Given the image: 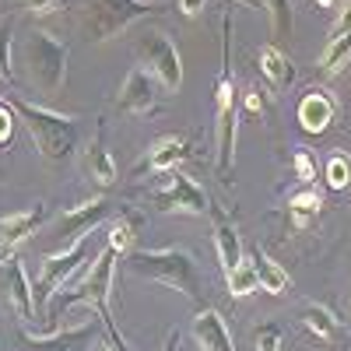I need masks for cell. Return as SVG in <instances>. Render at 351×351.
I'll use <instances>...</instances> for the list:
<instances>
[{"label": "cell", "mask_w": 351, "mask_h": 351, "mask_svg": "<svg viewBox=\"0 0 351 351\" xmlns=\"http://www.w3.org/2000/svg\"><path fill=\"white\" fill-rule=\"evenodd\" d=\"M302 324H306V330H309L316 341H327V344H334V341L341 337V319H337L327 306H316V302H309V306L302 309Z\"/></svg>", "instance_id": "22"}, {"label": "cell", "mask_w": 351, "mask_h": 351, "mask_svg": "<svg viewBox=\"0 0 351 351\" xmlns=\"http://www.w3.org/2000/svg\"><path fill=\"white\" fill-rule=\"evenodd\" d=\"M144 228V215L134 211V208H120V215H116V221L109 225V246L127 256L134 250V239H137V232Z\"/></svg>", "instance_id": "20"}, {"label": "cell", "mask_w": 351, "mask_h": 351, "mask_svg": "<svg viewBox=\"0 0 351 351\" xmlns=\"http://www.w3.org/2000/svg\"><path fill=\"white\" fill-rule=\"evenodd\" d=\"M116 263H120V253H116L112 246L99 250V256H95V260H88V263H84V271H81L67 288H60V291H56V295L46 302V309H43V313H46V324L56 330V319H60L64 309H71V306H95L99 324H102L106 341L112 344V351H134V348L127 344V337L120 334V327H116L112 306H109V299H112Z\"/></svg>", "instance_id": "1"}, {"label": "cell", "mask_w": 351, "mask_h": 351, "mask_svg": "<svg viewBox=\"0 0 351 351\" xmlns=\"http://www.w3.org/2000/svg\"><path fill=\"white\" fill-rule=\"evenodd\" d=\"M14 106L11 102H0V144H8L11 134H14Z\"/></svg>", "instance_id": "33"}, {"label": "cell", "mask_w": 351, "mask_h": 351, "mask_svg": "<svg viewBox=\"0 0 351 351\" xmlns=\"http://www.w3.org/2000/svg\"><path fill=\"white\" fill-rule=\"evenodd\" d=\"M193 337L204 351H236L232 344V330L218 309H197L193 316Z\"/></svg>", "instance_id": "16"}, {"label": "cell", "mask_w": 351, "mask_h": 351, "mask_svg": "<svg viewBox=\"0 0 351 351\" xmlns=\"http://www.w3.org/2000/svg\"><path fill=\"white\" fill-rule=\"evenodd\" d=\"M256 60H260V71H263V77H267L274 88H288L291 81H295V67H291V60L278 49V46H260V53H256Z\"/></svg>", "instance_id": "21"}, {"label": "cell", "mask_w": 351, "mask_h": 351, "mask_svg": "<svg viewBox=\"0 0 351 351\" xmlns=\"http://www.w3.org/2000/svg\"><path fill=\"white\" fill-rule=\"evenodd\" d=\"M186 155H190V144L183 137H162V141L152 144L144 169H148V172H172Z\"/></svg>", "instance_id": "19"}, {"label": "cell", "mask_w": 351, "mask_h": 351, "mask_svg": "<svg viewBox=\"0 0 351 351\" xmlns=\"http://www.w3.org/2000/svg\"><path fill=\"white\" fill-rule=\"evenodd\" d=\"M99 330H102V324H81V327H67V330L56 327V330L46 334V337L21 334L18 341H21L25 351H88V348L95 344Z\"/></svg>", "instance_id": "13"}, {"label": "cell", "mask_w": 351, "mask_h": 351, "mask_svg": "<svg viewBox=\"0 0 351 351\" xmlns=\"http://www.w3.org/2000/svg\"><path fill=\"white\" fill-rule=\"evenodd\" d=\"M204 4H208V0H180V11H183L186 18H197V14L204 11Z\"/></svg>", "instance_id": "36"}, {"label": "cell", "mask_w": 351, "mask_h": 351, "mask_svg": "<svg viewBox=\"0 0 351 351\" xmlns=\"http://www.w3.org/2000/svg\"><path fill=\"white\" fill-rule=\"evenodd\" d=\"M109 215H112V204H109L106 197H92V200L74 204V208H71V211H64L60 218H56V225L46 232V236H53V239H56V250H53V253H60V250L74 246L77 239L92 236V232H95Z\"/></svg>", "instance_id": "9"}, {"label": "cell", "mask_w": 351, "mask_h": 351, "mask_svg": "<svg viewBox=\"0 0 351 351\" xmlns=\"http://www.w3.org/2000/svg\"><path fill=\"white\" fill-rule=\"evenodd\" d=\"M348 56H351V32L330 36L327 46H324V53H319V71H324V74H337L348 64Z\"/></svg>", "instance_id": "26"}, {"label": "cell", "mask_w": 351, "mask_h": 351, "mask_svg": "<svg viewBox=\"0 0 351 351\" xmlns=\"http://www.w3.org/2000/svg\"><path fill=\"white\" fill-rule=\"evenodd\" d=\"M25 8L36 11V14H56V11L74 8V0H25Z\"/></svg>", "instance_id": "31"}, {"label": "cell", "mask_w": 351, "mask_h": 351, "mask_svg": "<svg viewBox=\"0 0 351 351\" xmlns=\"http://www.w3.org/2000/svg\"><path fill=\"white\" fill-rule=\"evenodd\" d=\"M81 165H84V172H88V180L99 183L102 190L116 186V180H120V176H116V162H112V155H109V148H106V141H102V123H99V134L92 137V144L84 148Z\"/></svg>", "instance_id": "18"}, {"label": "cell", "mask_w": 351, "mask_h": 351, "mask_svg": "<svg viewBox=\"0 0 351 351\" xmlns=\"http://www.w3.org/2000/svg\"><path fill=\"white\" fill-rule=\"evenodd\" d=\"M225 285H228V295L232 299H246V295H253V291L260 288V281H256V271H253V260H239L236 267H232L228 274H225Z\"/></svg>", "instance_id": "25"}, {"label": "cell", "mask_w": 351, "mask_h": 351, "mask_svg": "<svg viewBox=\"0 0 351 351\" xmlns=\"http://www.w3.org/2000/svg\"><path fill=\"white\" fill-rule=\"evenodd\" d=\"M152 204H158V211H176V215H208L211 208V197L204 193V186H197L186 172L172 169L169 176V186L152 193Z\"/></svg>", "instance_id": "10"}, {"label": "cell", "mask_w": 351, "mask_h": 351, "mask_svg": "<svg viewBox=\"0 0 351 351\" xmlns=\"http://www.w3.org/2000/svg\"><path fill=\"white\" fill-rule=\"evenodd\" d=\"M92 351H112V344H109V341H95V348H92Z\"/></svg>", "instance_id": "39"}, {"label": "cell", "mask_w": 351, "mask_h": 351, "mask_svg": "<svg viewBox=\"0 0 351 351\" xmlns=\"http://www.w3.org/2000/svg\"><path fill=\"white\" fill-rule=\"evenodd\" d=\"M14 56L18 64L25 67L28 81H32L39 92L46 95H56L67 81V43H56L49 32H39V28H32V32H25L18 43H14Z\"/></svg>", "instance_id": "5"}, {"label": "cell", "mask_w": 351, "mask_h": 351, "mask_svg": "<svg viewBox=\"0 0 351 351\" xmlns=\"http://www.w3.org/2000/svg\"><path fill=\"white\" fill-rule=\"evenodd\" d=\"M319 208H324V197H319L316 190H299L288 197V218L295 228H306L309 221H316Z\"/></svg>", "instance_id": "24"}, {"label": "cell", "mask_w": 351, "mask_h": 351, "mask_svg": "<svg viewBox=\"0 0 351 351\" xmlns=\"http://www.w3.org/2000/svg\"><path fill=\"white\" fill-rule=\"evenodd\" d=\"M158 88L162 84L155 81V74H148L144 67H134L120 88V95H116V109L127 116H148L158 106V95H162Z\"/></svg>", "instance_id": "12"}, {"label": "cell", "mask_w": 351, "mask_h": 351, "mask_svg": "<svg viewBox=\"0 0 351 351\" xmlns=\"http://www.w3.org/2000/svg\"><path fill=\"white\" fill-rule=\"evenodd\" d=\"M137 56H141V67L148 74H155V81L165 92H180L183 88L180 49H176V43L162 32V28H148V32L137 39Z\"/></svg>", "instance_id": "8"}, {"label": "cell", "mask_w": 351, "mask_h": 351, "mask_svg": "<svg viewBox=\"0 0 351 351\" xmlns=\"http://www.w3.org/2000/svg\"><path fill=\"white\" fill-rule=\"evenodd\" d=\"M344 32H351V4L344 8V14L337 18V25L330 28V36H344Z\"/></svg>", "instance_id": "35"}, {"label": "cell", "mask_w": 351, "mask_h": 351, "mask_svg": "<svg viewBox=\"0 0 351 351\" xmlns=\"http://www.w3.org/2000/svg\"><path fill=\"white\" fill-rule=\"evenodd\" d=\"M127 267L137 274V278H148V281H158L165 288H176L183 295L200 306L204 302V278H200V267L190 250L183 246H165V250H130L127 253Z\"/></svg>", "instance_id": "3"}, {"label": "cell", "mask_w": 351, "mask_h": 351, "mask_svg": "<svg viewBox=\"0 0 351 351\" xmlns=\"http://www.w3.org/2000/svg\"><path fill=\"white\" fill-rule=\"evenodd\" d=\"M295 116H299V123H302L306 134H324L330 127V120H334V99L324 92V88H309V92L299 99Z\"/></svg>", "instance_id": "17"}, {"label": "cell", "mask_w": 351, "mask_h": 351, "mask_svg": "<svg viewBox=\"0 0 351 351\" xmlns=\"http://www.w3.org/2000/svg\"><path fill=\"white\" fill-rule=\"evenodd\" d=\"M46 218H49V208H46L43 200H36L32 208L0 215V253L11 256L25 239H32L39 228H46Z\"/></svg>", "instance_id": "11"}, {"label": "cell", "mask_w": 351, "mask_h": 351, "mask_svg": "<svg viewBox=\"0 0 351 351\" xmlns=\"http://www.w3.org/2000/svg\"><path fill=\"white\" fill-rule=\"evenodd\" d=\"M324 176H327V186L330 190H348L351 186V158L348 155H330Z\"/></svg>", "instance_id": "29"}, {"label": "cell", "mask_w": 351, "mask_h": 351, "mask_svg": "<svg viewBox=\"0 0 351 351\" xmlns=\"http://www.w3.org/2000/svg\"><path fill=\"white\" fill-rule=\"evenodd\" d=\"M4 288H8V302L18 313V319H21V324H32V319H36L32 281H28V274H25L18 256H8V263H4Z\"/></svg>", "instance_id": "14"}, {"label": "cell", "mask_w": 351, "mask_h": 351, "mask_svg": "<svg viewBox=\"0 0 351 351\" xmlns=\"http://www.w3.org/2000/svg\"><path fill=\"white\" fill-rule=\"evenodd\" d=\"M148 14H155V4H148V0H92L84 28H88V39L106 43L112 36L127 32L130 25L144 21Z\"/></svg>", "instance_id": "7"}, {"label": "cell", "mask_w": 351, "mask_h": 351, "mask_svg": "<svg viewBox=\"0 0 351 351\" xmlns=\"http://www.w3.org/2000/svg\"><path fill=\"white\" fill-rule=\"evenodd\" d=\"M291 162H295V172H299L302 183H313L316 180V165H313V158H309L306 148H295V158H291Z\"/></svg>", "instance_id": "32"}, {"label": "cell", "mask_w": 351, "mask_h": 351, "mask_svg": "<svg viewBox=\"0 0 351 351\" xmlns=\"http://www.w3.org/2000/svg\"><path fill=\"white\" fill-rule=\"evenodd\" d=\"M14 18L8 14L0 21V81H14Z\"/></svg>", "instance_id": "27"}, {"label": "cell", "mask_w": 351, "mask_h": 351, "mask_svg": "<svg viewBox=\"0 0 351 351\" xmlns=\"http://www.w3.org/2000/svg\"><path fill=\"white\" fill-rule=\"evenodd\" d=\"M263 109H267V99L260 95V88H250L246 92V112H253V116H260Z\"/></svg>", "instance_id": "34"}, {"label": "cell", "mask_w": 351, "mask_h": 351, "mask_svg": "<svg viewBox=\"0 0 351 351\" xmlns=\"http://www.w3.org/2000/svg\"><path fill=\"white\" fill-rule=\"evenodd\" d=\"M236 127H239V92L232 77V14L221 18V71L215 81V172L228 183L232 158H236Z\"/></svg>", "instance_id": "2"}, {"label": "cell", "mask_w": 351, "mask_h": 351, "mask_svg": "<svg viewBox=\"0 0 351 351\" xmlns=\"http://www.w3.org/2000/svg\"><path fill=\"white\" fill-rule=\"evenodd\" d=\"M211 215V232H215V253H218V263H221V271L228 274L236 263L243 260V243H239V232L236 225H232V218L218 208V204H211L208 208Z\"/></svg>", "instance_id": "15"}, {"label": "cell", "mask_w": 351, "mask_h": 351, "mask_svg": "<svg viewBox=\"0 0 351 351\" xmlns=\"http://www.w3.org/2000/svg\"><path fill=\"white\" fill-rule=\"evenodd\" d=\"M263 11L271 14L274 36L278 39H288L291 36V0H263Z\"/></svg>", "instance_id": "28"}, {"label": "cell", "mask_w": 351, "mask_h": 351, "mask_svg": "<svg viewBox=\"0 0 351 351\" xmlns=\"http://www.w3.org/2000/svg\"><path fill=\"white\" fill-rule=\"evenodd\" d=\"M95 256H99V253L92 250V236L77 239L74 246H67V250H60V253H46V256H43V271H39V278H36V285H32L36 313L46 309V302H49L60 288H67V285L84 271V263L95 260Z\"/></svg>", "instance_id": "6"}, {"label": "cell", "mask_w": 351, "mask_h": 351, "mask_svg": "<svg viewBox=\"0 0 351 351\" xmlns=\"http://www.w3.org/2000/svg\"><path fill=\"white\" fill-rule=\"evenodd\" d=\"M337 0H316V8H334Z\"/></svg>", "instance_id": "40"}, {"label": "cell", "mask_w": 351, "mask_h": 351, "mask_svg": "<svg viewBox=\"0 0 351 351\" xmlns=\"http://www.w3.org/2000/svg\"><path fill=\"white\" fill-rule=\"evenodd\" d=\"M176 348H180V330H169L162 341V351H176Z\"/></svg>", "instance_id": "37"}, {"label": "cell", "mask_w": 351, "mask_h": 351, "mask_svg": "<svg viewBox=\"0 0 351 351\" xmlns=\"http://www.w3.org/2000/svg\"><path fill=\"white\" fill-rule=\"evenodd\" d=\"M0 351H4V348H0Z\"/></svg>", "instance_id": "41"}, {"label": "cell", "mask_w": 351, "mask_h": 351, "mask_svg": "<svg viewBox=\"0 0 351 351\" xmlns=\"http://www.w3.org/2000/svg\"><path fill=\"white\" fill-rule=\"evenodd\" d=\"M253 271H256V281H260V288L263 291H271V295H281V291H288V271L281 267L278 260H271L267 253H253Z\"/></svg>", "instance_id": "23"}, {"label": "cell", "mask_w": 351, "mask_h": 351, "mask_svg": "<svg viewBox=\"0 0 351 351\" xmlns=\"http://www.w3.org/2000/svg\"><path fill=\"white\" fill-rule=\"evenodd\" d=\"M236 4H243V8H263V0H236Z\"/></svg>", "instance_id": "38"}, {"label": "cell", "mask_w": 351, "mask_h": 351, "mask_svg": "<svg viewBox=\"0 0 351 351\" xmlns=\"http://www.w3.org/2000/svg\"><path fill=\"white\" fill-rule=\"evenodd\" d=\"M18 120L25 123L28 137H32L36 152L49 162H64L74 155L77 141H81V127L74 116H64V112H53L46 106H32L25 99H11Z\"/></svg>", "instance_id": "4"}, {"label": "cell", "mask_w": 351, "mask_h": 351, "mask_svg": "<svg viewBox=\"0 0 351 351\" xmlns=\"http://www.w3.org/2000/svg\"><path fill=\"white\" fill-rule=\"evenodd\" d=\"M253 348L256 351H285V334L278 324H263L253 337Z\"/></svg>", "instance_id": "30"}]
</instances>
